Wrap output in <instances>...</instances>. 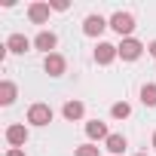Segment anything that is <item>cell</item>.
I'll return each mask as SVG.
<instances>
[{"label":"cell","instance_id":"cell-5","mask_svg":"<svg viewBox=\"0 0 156 156\" xmlns=\"http://www.w3.org/2000/svg\"><path fill=\"white\" fill-rule=\"evenodd\" d=\"M107 28H110V19H104V16H98V12H92V16L83 19V34H86V37H101Z\"/></svg>","mask_w":156,"mask_h":156},{"label":"cell","instance_id":"cell-20","mask_svg":"<svg viewBox=\"0 0 156 156\" xmlns=\"http://www.w3.org/2000/svg\"><path fill=\"white\" fill-rule=\"evenodd\" d=\"M147 52H150V55L156 58V40H150V43H147Z\"/></svg>","mask_w":156,"mask_h":156},{"label":"cell","instance_id":"cell-7","mask_svg":"<svg viewBox=\"0 0 156 156\" xmlns=\"http://www.w3.org/2000/svg\"><path fill=\"white\" fill-rule=\"evenodd\" d=\"M43 70L49 76H64L67 73V58L61 52H52V55H43Z\"/></svg>","mask_w":156,"mask_h":156},{"label":"cell","instance_id":"cell-4","mask_svg":"<svg viewBox=\"0 0 156 156\" xmlns=\"http://www.w3.org/2000/svg\"><path fill=\"white\" fill-rule=\"evenodd\" d=\"M95 64H101V67H107V64H113L116 58H119V49L113 46V43H107V40H98L95 43Z\"/></svg>","mask_w":156,"mask_h":156},{"label":"cell","instance_id":"cell-6","mask_svg":"<svg viewBox=\"0 0 156 156\" xmlns=\"http://www.w3.org/2000/svg\"><path fill=\"white\" fill-rule=\"evenodd\" d=\"M49 16H52L49 0H34V3H28V19H31V25H46Z\"/></svg>","mask_w":156,"mask_h":156},{"label":"cell","instance_id":"cell-22","mask_svg":"<svg viewBox=\"0 0 156 156\" xmlns=\"http://www.w3.org/2000/svg\"><path fill=\"white\" fill-rule=\"evenodd\" d=\"M135 156H147V153H135Z\"/></svg>","mask_w":156,"mask_h":156},{"label":"cell","instance_id":"cell-3","mask_svg":"<svg viewBox=\"0 0 156 156\" xmlns=\"http://www.w3.org/2000/svg\"><path fill=\"white\" fill-rule=\"evenodd\" d=\"M116 49H119V58H122V61H138L147 46H144L141 40H135V37H126V40H119Z\"/></svg>","mask_w":156,"mask_h":156},{"label":"cell","instance_id":"cell-15","mask_svg":"<svg viewBox=\"0 0 156 156\" xmlns=\"http://www.w3.org/2000/svg\"><path fill=\"white\" fill-rule=\"evenodd\" d=\"M138 98H141L144 107H156V83H144L141 92H138Z\"/></svg>","mask_w":156,"mask_h":156},{"label":"cell","instance_id":"cell-14","mask_svg":"<svg viewBox=\"0 0 156 156\" xmlns=\"http://www.w3.org/2000/svg\"><path fill=\"white\" fill-rule=\"evenodd\" d=\"M126 147H129V138H126V135H116V132L104 141V150H107V153H113V156L126 153Z\"/></svg>","mask_w":156,"mask_h":156},{"label":"cell","instance_id":"cell-18","mask_svg":"<svg viewBox=\"0 0 156 156\" xmlns=\"http://www.w3.org/2000/svg\"><path fill=\"white\" fill-rule=\"evenodd\" d=\"M49 6H52V12H67L70 9L67 0H49Z\"/></svg>","mask_w":156,"mask_h":156},{"label":"cell","instance_id":"cell-10","mask_svg":"<svg viewBox=\"0 0 156 156\" xmlns=\"http://www.w3.org/2000/svg\"><path fill=\"white\" fill-rule=\"evenodd\" d=\"M3 46H6V52H12V55H25V52H31L34 40H31V37H25V34H9Z\"/></svg>","mask_w":156,"mask_h":156},{"label":"cell","instance_id":"cell-21","mask_svg":"<svg viewBox=\"0 0 156 156\" xmlns=\"http://www.w3.org/2000/svg\"><path fill=\"white\" fill-rule=\"evenodd\" d=\"M153 150H156V132H153Z\"/></svg>","mask_w":156,"mask_h":156},{"label":"cell","instance_id":"cell-13","mask_svg":"<svg viewBox=\"0 0 156 156\" xmlns=\"http://www.w3.org/2000/svg\"><path fill=\"white\" fill-rule=\"evenodd\" d=\"M16 98H19V86L12 80H0V104L9 107V104H16Z\"/></svg>","mask_w":156,"mask_h":156},{"label":"cell","instance_id":"cell-17","mask_svg":"<svg viewBox=\"0 0 156 156\" xmlns=\"http://www.w3.org/2000/svg\"><path fill=\"white\" fill-rule=\"evenodd\" d=\"M73 156H101V147L89 141V144H80V147H76V150H73Z\"/></svg>","mask_w":156,"mask_h":156},{"label":"cell","instance_id":"cell-19","mask_svg":"<svg viewBox=\"0 0 156 156\" xmlns=\"http://www.w3.org/2000/svg\"><path fill=\"white\" fill-rule=\"evenodd\" d=\"M3 156H25V147H9Z\"/></svg>","mask_w":156,"mask_h":156},{"label":"cell","instance_id":"cell-16","mask_svg":"<svg viewBox=\"0 0 156 156\" xmlns=\"http://www.w3.org/2000/svg\"><path fill=\"white\" fill-rule=\"evenodd\" d=\"M110 116H113V119H129V116H132V104H129V101H116V104L110 107Z\"/></svg>","mask_w":156,"mask_h":156},{"label":"cell","instance_id":"cell-12","mask_svg":"<svg viewBox=\"0 0 156 156\" xmlns=\"http://www.w3.org/2000/svg\"><path fill=\"white\" fill-rule=\"evenodd\" d=\"M61 116H64L67 122H80V119L86 116V104H83V101H76V98H70V101H64Z\"/></svg>","mask_w":156,"mask_h":156},{"label":"cell","instance_id":"cell-1","mask_svg":"<svg viewBox=\"0 0 156 156\" xmlns=\"http://www.w3.org/2000/svg\"><path fill=\"white\" fill-rule=\"evenodd\" d=\"M28 126H34V129H43V126H49L52 119H55V110L46 104V101H34L31 107H28Z\"/></svg>","mask_w":156,"mask_h":156},{"label":"cell","instance_id":"cell-2","mask_svg":"<svg viewBox=\"0 0 156 156\" xmlns=\"http://www.w3.org/2000/svg\"><path fill=\"white\" fill-rule=\"evenodd\" d=\"M110 28L126 40V37H132V34H135V16L119 9V12H113V16H110Z\"/></svg>","mask_w":156,"mask_h":156},{"label":"cell","instance_id":"cell-11","mask_svg":"<svg viewBox=\"0 0 156 156\" xmlns=\"http://www.w3.org/2000/svg\"><path fill=\"white\" fill-rule=\"evenodd\" d=\"M110 135H113V132L107 129V122H101V119H89V122H86V138H89L92 144H95V141H107Z\"/></svg>","mask_w":156,"mask_h":156},{"label":"cell","instance_id":"cell-9","mask_svg":"<svg viewBox=\"0 0 156 156\" xmlns=\"http://www.w3.org/2000/svg\"><path fill=\"white\" fill-rule=\"evenodd\" d=\"M55 46H58V34H55V31H46V28H43V31L34 37V49L43 52V55H52Z\"/></svg>","mask_w":156,"mask_h":156},{"label":"cell","instance_id":"cell-8","mask_svg":"<svg viewBox=\"0 0 156 156\" xmlns=\"http://www.w3.org/2000/svg\"><path fill=\"white\" fill-rule=\"evenodd\" d=\"M3 135H6V144H9V147H25L28 138H31V132H28L25 122H12V126H6Z\"/></svg>","mask_w":156,"mask_h":156}]
</instances>
